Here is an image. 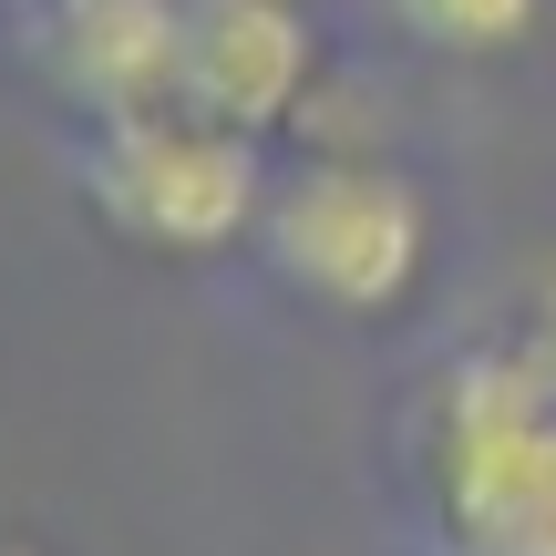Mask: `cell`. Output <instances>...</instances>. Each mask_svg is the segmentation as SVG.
<instances>
[{
    "instance_id": "5",
    "label": "cell",
    "mask_w": 556,
    "mask_h": 556,
    "mask_svg": "<svg viewBox=\"0 0 556 556\" xmlns=\"http://www.w3.org/2000/svg\"><path fill=\"white\" fill-rule=\"evenodd\" d=\"M392 21L422 41V52L454 62H505L546 31V0H392Z\"/></svg>"
},
{
    "instance_id": "6",
    "label": "cell",
    "mask_w": 556,
    "mask_h": 556,
    "mask_svg": "<svg viewBox=\"0 0 556 556\" xmlns=\"http://www.w3.org/2000/svg\"><path fill=\"white\" fill-rule=\"evenodd\" d=\"M0 556H52V546H31V536H0Z\"/></svg>"
},
{
    "instance_id": "3",
    "label": "cell",
    "mask_w": 556,
    "mask_h": 556,
    "mask_svg": "<svg viewBox=\"0 0 556 556\" xmlns=\"http://www.w3.org/2000/svg\"><path fill=\"white\" fill-rule=\"evenodd\" d=\"M299 309L381 330L433 278V197L381 144H299L268 176V217L248 248Z\"/></svg>"
},
{
    "instance_id": "2",
    "label": "cell",
    "mask_w": 556,
    "mask_h": 556,
    "mask_svg": "<svg viewBox=\"0 0 556 556\" xmlns=\"http://www.w3.org/2000/svg\"><path fill=\"white\" fill-rule=\"evenodd\" d=\"M268 176L278 155L238 124L197 114V103H124V114H93L73 135V197L124 258L155 268H217L258 248L268 217Z\"/></svg>"
},
{
    "instance_id": "1",
    "label": "cell",
    "mask_w": 556,
    "mask_h": 556,
    "mask_svg": "<svg viewBox=\"0 0 556 556\" xmlns=\"http://www.w3.org/2000/svg\"><path fill=\"white\" fill-rule=\"evenodd\" d=\"M443 556H556V340H464L413 402Z\"/></svg>"
},
{
    "instance_id": "4",
    "label": "cell",
    "mask_w": 556,
    "mask_h": 556,
    "mask_svg": "<svg viewBox=\"0 0 556 556\" xmlns=\"http://www.w3.org/2000/svg\"><path fill=\"white\" fill-rule=\"evenodd\" d=\"M330 83V41L299 0H186V52H176V103L238 124V135H299V114Z\"/></svg>"
}]
</instances>
